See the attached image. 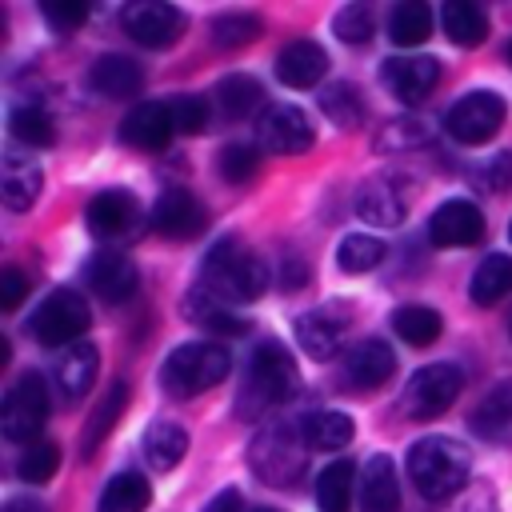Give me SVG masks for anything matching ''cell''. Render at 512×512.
<instances>
[{
    "label": "cell",
    "instance_id": "cell-41",
    "mask_svg": "<svg viewBox=\"0 0 512 512\" xmlns=\"http://www.w3.org/2000/svg\"><path fill=\"white\" fill-rule=\"evenodd\" d=\"M260 36V20L252 12H224L212 20V40L220 48H240V44H252Z\"/></svg>",
    "mask_w": 512,
    "mask_h": 512
},
{
    "label": "cell",
    "instance_id": "cell-7",
    "mask_svg": "<svg viewBox=\"0 0 512 512\" xmlns=\"http://www.w3.org/2000/svg\"><path fill=\"white\" fill-rule=\"evenodd\" d=\"M48 420V388L40 372H24L0 404V432L16 444H36L40 428Z\"/></svg>",
    "mask_w": 512,
    "mask_h": 512
},
{
    "label": "cell",
    "instance_id": "cell-15",
    "mask_svg": "<svg viewBox=\"0 0 512 512\" xmlns=\"http://www.w3.org/2000/svg\"><path fill=\"white\" fill-rule=\"evenodd\" d=\"M380 80H384V88L400 100V104H420L432 88H436V80H440V60L436 56H392V60H384L380 64Z\"/></svg>",
    "mask_w": 512,
    "mask_h": 512
},
{
    "label": "cell",
    "instance_id": "cell-46",
    "mask_svg": "<svg viewBox=\"0 0 512 512\" xmlns=\"http://www.w3.org/2000/svg\"><path fill=\"white\" fill-rule=\"evenodd\" d=\"M40 12H44V20H48V28L52 32H76L84 20H88V4H80V0H44L40 4Z\"/></svg>",
    "mask_w": 512,
    "mask_h": 512
},
{
    "label": "cell",
    "instance_id": "cell-55",
    "mask_svg": "<svg viewBox=\"0 0 512 512\" xmlns=\"http://www.w3.org/2000/svg\"><path fill=\"white\" fill-rule=\"evenodd\" d=\"M508 60H512V44H508Z\"/></svg>",
    "mask_w": 512,
    "mask_h": 512
},
{
    "label": "cell",
    "instance_id": "cell-40",
    "mask_svg": "<svg viewBox=\"0 0 512 512\" xmlns=\"http://www.w3.org/2000/svg\"><path fill=\"white\" fill-rule=\"evenodd\" d=\"M56 468H60V448H56L52 440L28 444V448L20 452V460H16V476H20L24 484H48V480L56 476Z\"/></svg>",
    "mask_w": 512,
    "mask_h": 512
},
{
    "label": "cell",
    "instance_id": "cell-39",
    "mask_svg": "<svg viewBox=\"0 0 512 512\" xmlns=\"http://www.w3.org/2000/svg\"><path fill=\"white\" fill-rule=\"evenodd\" d=\"M380 260H384V240H376V236H368V232H352V236H344L340 248H336L340 272H352V276L372 272Z\"/></svg>",
    "mask_w": 512,
    "mask_h": 512
},
{
    "label": "cell",
    "instance_id": "cell-51",
    "mask_svg": "<svg viewBox=\"0 0 512 512\" xmlns=\"http://www.w3.org/2000/svg\"><path fill=\"white\" fill-rule=\"evenodd\" d=\"M280 280H284V288H300V284L308 280L304 260H300V256H284V272H280Z\"/></svg>",
    "mask_w": 512,
    "mask_h": 512
},
{
    "label": "cell",
    "instance_id": "cell-34",
    "mask_svg": "<svg viewBox=\"0 0 512 512\" xmlns=\"http://www.w3.org/2000/svg\"><path fill=\"white\" fill-rule=\"evenodd\" d=\"M148 500H152L148 480H144L140 472H120V476H112V480L104 484L96 512H144Z\"/></svg>",
    "mask_w": 512,
    "mask_h": 512
},
{
    "label": "cell",
    "instance_id": "cell-38",
    "mask_svg": "<svg viewBox=\"0 0 512 512\" xmlns=\"http://www.w3.org/2000/svg\"><path fill=\"white\" fill-rule=\"evenodd\" d=\"M320 112L336 124V128H360L364 124V96L352 84H328L320 92Z\"/></svg>",
    "mask_w": 512,
    "mask_h": 512
},
{
    "label": "cell",
    "instance_id": "cell-16",
    "mask_svg": "<svg viewBox=\"0 0 512 512\" xmlns=\"http://www.w3.org/2000/svg\"><path fill=\"white\" fill-rule=\"evenodd\" d=\"M428 240L436 248H468L484 240V212L472 200H444L428 220Z\"/></svg>",
    "mask_w": 512,
    "mask_h": 512
},
{
    "label": "cell",
    "instance_id": "cell-23",
    "mask_svg": "<svg viewBox=\"0 0 512 512\" xmlns=\"http://www.w3.org/2000/svg\"><path fill=\"white\" fill-rule=\"evenodd\" d=\"M88 84H92L100 96H108V100H128V96L140 92L144 72H140L136 60H128V56H120V52H108V56H100V60L92 64Z\"/></svg>",
    "mask_w": 512,
    "mask_h": 512
},
{
    "label": "cell",
    "instance_id": "cell-13",
    "mask_svg": "<svg viewBox=\"0 0 512 512\" xmlns=\"http://www.w3.org/2000/svg\"><path fill=\"white\" fill-rule=\"evenodd\" d=\"M408 200H412V184L400 176H372L360 184L356 192V216L376 224V228H392L408 216Z\"/></svg>",
    "mask_w": 512,
    "mask_h": 512
},
{
    "label": "cell",
    "instance_id": "cell-4",
    "mask_svg": "<svg viewBox=\"0 0 512 512\" xmlns=\"http://www.w3.org/2000/svg\"><path fill=\"white\" fill-rule=\"evenodd\" d=\"M304 432L300 424H288V420H276V424H264L248 448V464L252 472L272 484V488H292L304 472Z\"/></svg>",
    "mask_w": 512,
    "mask_h": 512
},
{
    "label": "cell",
    "instance_id": "cell-5",
    "mask_svg": "<svg viewBox=\"0 0 512 512\" xmlns=\"http://www.w3.org/2000/svg\"><path fill=\"white\" fill-rule=\"evenodd\" d=\"M296 392H300V372H296V360L288 356V348L276 340L256 344V352L248 360L244 396L256 400V408H276V404H288Z\"/></svg>",
    "mask_w": 512,
    "mask_h": 512
},
{
    "label": "cell",
    "instance_id": "cell-18",
    "mask_svg": "<svg viewBox=\"0 0 512 512\" xmlns=\"http://www.w3.org/2000/svg\"><path fill=\"white\" fill-rule=\"evenodd\" d=\"M84 280H88V288H92L104 304H124V300L136 296L140 272H136V264H132L124 252H96V256L84 264Z\"/></svg>",
    "mask_w": 512,
    "mask_h": 512
},
{
    "label": "cell",
    "instance_id": "cell-19",
    "mask_svg": "<svg viewBox=\"0 0 512 512\" xmlns=\"http://www.w3.org/2000/svg\"><path fill=\"white\" fill-rule=\"evenodd\" d=\"M96 364H100V352H96V344H88V340H76V344L60 348V352L52 356V384H56V392H60L64 404H76V400L92 388Z\"/></svg>",
    "mask_w": 512,
    "mask_h": 512
},
{
    "label": "cell",
    "instance_id": "cell-56",
    "mask_svg": "<svg viewBox=\"0 0 512 512\" xmlns=\"http://www.w3.org/2000/svg\"><path fill=\"white\" fill-rule=\"evenodd\" d=\"M508 236H512V224H508Z\"/></svg>",
    "mask_w": 512,
    "mask_h": 512
},
{
    "label": "cell",
    "instance_id": "cell-42",
    "mask_svg": "<svg viewBox=\"0 0 512 512\" xmlns=\"http://www.w3.org/2000/svg\"><path fill=\"white\" fill-rule=\"evenodd\" d=\"M216 168L228 184H248L260 172V152L252 144H224L216 156Z\"/></svg>",
    "mask_w": 512,
    "mask_h": 512
},
{
    "label": "cell",
    "instance_id": "cell-28",
    "mask_svg": "<svg viewBox=\"0 0 512 512\" xmlns=\"http://www.w3.org/2000/svg\"><path fill=\"white\" fill-rule=\"evenodd\" d=\"M440 24H444V36L460 48H476L488 40V16L480 4L472 0H452L440 8Z\"/></svg>",
    "mask_w": 512,
    "mask_h": 512
},
{
    "label": "cell",
    "instance_id": "cell-8",
    "mask_svg": "<svg viewBox=\"0 0 512 512\" xmlns=\"http://www.w3.org/2000/svg\"><path fill=\"white\" fill-rule=\"evenodd\" d=\"M460 388H464V372L456 364H424L404 384L400 408L412 420H432V416H440V412H448L456 404Z\"/></svg>",
    "mask_w": 512,
    "mask_h": 512
},
{
    "label": "cell",
    "instance_id": "cell-22",
    "mask_svg": "<svg viewBox=\"0 0 512 512\" xmlns=\"http://www.w3.org/2000/svg\"><path fill=\"white\" fill-rule=\"evenodd\" d=\"M328 72V52L316 40H292L276 56V80L288 88H316Z\"/></svg>",
    "mask_w": 512,
    "mask_h": 512
},
{
    "label": "cell",
    "instance_id": "cell-36",
    "mask_svg": "<svg viewBox=\"0 0 512 512\" xmlns=\"http://www.w3.org/2000/svg\"><path fill=\"white\" fill-rule=\"evenodd\" d=\"M8 132L24 148H48L56 140V124L40 104H16L8 112Z\"/></svg>",
    "mask_w": 512,
    "mask_h": 512
},
{
    "label": "cell",
    "instance_id": "cell-37",
    "mask_svg": "<svg viewBox=\"0 0 512 512\" xmlns=\"http://www.w3.org/2000/svg\"><path fill=\"white\" fill-rule=\"evenodd\" d=\"M388 36L400 48H420L432 36V12L428 4H396L388 16Z\"/></svg>",
    "mask_w": 512,
    "mask_h": 512
},
{
    "label": "cell",
    "instance_id": "cell-47",
    "mask_svg": "<svg viewBox=\"0 0 512 512\" xmlns=\"http://www.w3.org/2000/svg\"><path fill=\"white\" fill-rule=\"evenodd\" d=\"M476 184L480 188H492V192H508L512 188V152H500L484 164V172H476Z\"/></svg>",
    "mask_w": 512,
    "mask_h": 512
},
{
    "label": "cell",
    "instance_id": "cell-30",
    "mask_svg": "<svg viewBox=\"0 0 512 512\" xmlns=\"http://www.w3.org/2000/svg\"><path fill=\"white\" fill-rule=\"evenodd\" d=\"M216 108H220V116L224 120H248V116H256L260 108H264V88H260V80H252V76H224L220 84H216Z\"/></svg>",
    "mask_w": 512,
    "mask_h": 512
},
{
    "label": "cell",
    "instance_id": "cell-11",
    "mask_svg": "<svg viewBox=\"0 0 512 512\" xmlns=\"http://www.w3.org/2000/svg\"><path fill=\"white\" fill-rule=\"evenodd\" d=\"M256 136L276 156H300V152H308L316 144L312 120L296 104H272V108H264V116L256 124Z\"/></svg>",
    "mask_w": 512,
    "mask_h": 512
},
{
    "label": "cell",
    "instance_id": "cell-45",
    "mask_svg": "<svg viewBox=\"0 0 512 512\" xmlns=\"http://www.w3.org/2000/svg\"><path fill=\"white\" fill-rule=\"evenodd\" d=\"M168 112H172L176 136H196L208 124V104L200 96H168Z\"/></svg>",
    "mask_w": 512,
    "mask_h": 512
},
{
    "label": "cell",
    "instance_id": "cell-32",
    "mask_svg": "<svg viewBox=\"0 0 512 512\" xmlns=\"http://www.w3.org/2000/svg\"><path fill=\"white\" fill-rule=\"evenodd\" d=\"M124 400H128V384L124 380H112L108 384V392L96 400V408H92V416H88V424H84V432H80V448H84V460L96 452V444L112 432V424L120 420V412H124Z\"/></svg>",
    "mask_w": 512,
    "mask_h": 512
},
{
    "label": "cell",
    "instance_id": "cell-53",
    "mask_svg": "<svg viewBox=\"0 0 512 512\" xmlns=\"http://www.w3.org/2000/svg\"><path fill=\"white\" fill-rule=\"evenodd\" d=\"M248 512H280V508H268V504H256V508H248Z\"/></svg>",
    "mask_w": 512,
    "mask_h": 512
},
{
    "label": "cell",
    "instance_id": "cell-31",
    "mask_svg": "<svg viewBox=\"0 0 512 512\" xmlns=\"http://www.w3.org/2000/svg\"><path fill=\"white\" fill-rule=\"evenodd\" d=\"M140 452H144L148 468L172 472V468L184 460V452H188V436H184V428H176V424H168V420H156V424H148Z\"/></svg>",
    "mask_w": 512,
    "mask_h": 512
},
{
    "label": "cell",
    "instance_id": "cell-54",
    "mask_svg": "<svg viewBox=\"0 0 512 512\" xmlns=\"http://www.w3.org/2000/svg\"><path fill=\"white\" fill-rule=\"evenodd\" d=\"M508 336H512V316H508Z\"/></svg>",
    "mask_w": 512,
    "mask_h": 512
},
{
    "label": "cell",
    "instance_id": "cell-12",
    "mask_svg": "<svg viewBox=\"0 0 512 512\" xmlns=\"http://www.w3.org/2000/svg\"><path fill=\"white\" fill-rule=\"evenodd\" d=\"M152 228L164 240H196L208 228V212L188 188H164L152 204Z\"/></svg>",
    "mask_w": 512,
    "mask_h": 512
},
{
    "label": "cell",
    "instance_id": "cell-26",
    "mask_svg": "<svg viewBox=\"0 0 512 512\" xmlns=\"http://www.w3.org/2000/svg\"><path fill=\"white\" fill-rule=\"evenodd\" d=\"M472 432L484 440L512 436V380H500L484 392V400L472 408Z\"/></svg>",
    "mask_w": 512,
    "mask_h": 512
},
{
    "label": "cell",
    "instance_id": "cell-49",
    "mask_svg": "<svg viewBox=\"0 0 512 512\" xmlns=\"http://www.w3.org/2000/svg\"><path fill=\"white\" fill-rule=\"evenodd\" d=\"M392 132H400V136H380V148H412V144L424 140V128L412 124V120H396Z\"/></svg>",
    "mask_w": 512,
    "mask_h": 512
},
{
    "label": "cell",
    "instance_id": "cell-50",
    "mask_svg": "<svg viewBox=\"0 0 512 512\" xmlns=\"http://www.w3.org/2000/svg\"><path fill=\"white\" fill-rule=\"evenodd\" d=\"M204 512H248V508H244V496H240L236 488H224V492H216V496L204 504Z\"/></svg>",
    "mask_w": 512,
    "mask_h": 512
},
{
    "label": "cell",
    "instance_id": "cell-43",
    "mask_svg": "<svg viewBox=\"0 0 512 512\" xmlns=\"http://www.w3.org/2000/svg\"><path fill=\"white\" fill-rule=\"evenodd\" d=\"M188 312H192L208 332H224V336H240V332H244V320L232 316L224 304H216L208 292H196V300H188Z\"/></svg>",
    "mask_w": 512,
    "mask_h": 512
},
{
    "label": "cell",
    "instance_id": "cell-24",
    "mask_svg": "<svg viewBox=\"0 0 512 512\" xmlns=\"http://www.w3.org/2000/svg\"><path fill=\"white\" fill-rule=\"evenodd\" d=\"M132 224H136V200H132V192L108 188V192H100V196L88 204V228H92V236H100V240H116V236H124Z\"/></svg>",
    "mask_w": 512,
    "mask_h": 512
},
{
    "label": "cell",
    "instance_id": "cell-33",
    "mask_svg": "<svg viewBox=\"0 0 512 512\" xmlns=\"http://www.w3.org/2000/svg\"><path fill=\"white\" fill-rule=\"evenodd\" d=\"M392 328H396V336H400L404 344H412V348H428V344L440 340L444 320H440V312L428 308V304H404V308L392 312Z\"/></svg>",
    "mask_w": 512,
    "mask_h": 512
},
{
    "label": "cell",
    "instance_id": "cell-10",
    "mask_svg": "<svg viewBox=\"0 0 512 512\" xmlns=\"http://www.w3.org/2000/svg\"><path fill=\"white\" fill-rule=\"evenodd\" d=\"M504 116H508L504 96L484 88V92H468V96H460V100L448 108L444 128H448V136H452L456 144H488V140L500 132Z\"/></svg>",
    "mask_w": 512,
    "mask_h": 512
},
{
    "label": "cell",
    "instance_id": "cell-48",
    "mask_svg": "<svg viewBox=\"0 0 512 512\" xmlns=\"http://www.w3.org/2000/svg\"><path fill=\"white\" fill-rule=\"evenodd\" d=\"M24 292H28V276L8 264V268L0 272V308H16V304L24 300Z\"/></svg>",
    "mask_w": 512,
    "mask_h": 512
},
{
    "label": "cell",
    "instance_id": "cell-21",
    "mask_svg": "<svg viewBox=\"0 0 512 512\" xmlns=\"http://www.w3.org/2000/svg\"><path fill=\"white\" fill-rule=\"evenodd\" d=\"M40 164L32 156H24L20 148H8L4 152V164H0V200L8 212H28L40 196Z\"/></svg>",
    "mask_w": 512,
    "mask_h": 512
},
{
    "label": "cell",
    "instance_id": "cell-2",
    "mask_svg": "<svg viewBox=\"0 0 512 512\" xmlns=\"http://www.w3.org/2000/svg\"><path fill=\"white\" fill-rule=\"evenodd\" d=\"M472 472V452L452 436H424L408 448V476L416 492L432 504L452 500Z\"/></svg>",
    "mask_w": 512,
    "mask_h": 512
},
{
    "label": "cell",
    "instance_id": "cell-1",
    "mask_svg": "<svg viewBox=\"0 0 512 512\" xmlns=\"http://www.w3.org/2000/svg\"><path fill=\"white\" fill-rule=\"evenodd\" d=\"M200 292H208L216 304H252L268 292V264L236 236H228L204 256Z\"/></svg>",
    "mask_w": 512,
    "mask_h": 512
},
{
    "label": "cell",
    "instance_id": "cell-25",
    "mask_svg": "<svg viewBox=\"0 0 512 512\" xmlns=\"http://www.w3.org/2000/svg\"><path fill=\"white\" fill-rule=\"evenodd\" d=\"M400 508V480H396V464L380 452L364 464L360 476V512H396Z\"/></svg>",
    "mask_w": 512,
    "mask_h": 512
},
{
    "label": "cell",
    "instance_id": "cell-44",
    "mask_svg": "<svg viewBox=\"0 0 512 512\" xmlns=\"http://www.w3.org/2000/svg\"><path fill=\"white\" fill-rule=\"evenodd\" d=\"M332 28H336V36H340L344 44H368L376 20H372V8H368V4H348V8L336 12Z\"/></svg>",
    "mask_w": 512,
    "mask_h": 512
},
{
    "label": "cell",
    "instance_id": "cell-35",
    "mask_svg": "<svg viewBox=\"0 0 512 512\" xmlns=\"http://www.w3.org/2000/svg\"><path fill=\"white\" fill-rule=\"evenodd\" d=\"M352 480H356L352 460L324 464L320 476H316V504H320V512H348V504H352Z\"/></svg>",
    "mask_w": 512,
    "mask_h": 512
},
{
    "label": "cell",
    "instance_id": "cell-27",
    "mask_svg": "<svg viewBox=\"0 0 512 512\" xmlns=\"http://www.w3.org/2000/svg\"><path fill=\"white\" fill-rule=\"evenodd\" d=\"M300 432H304V444L316 448V452H336V448H348L352 444V416L344 412H332V408H320V412H308L300 420Z\"/></svg>",
    "mask_w": 512,
    "mask_h": 512
},
{
    "label": "cell",
    "instance_id": "cell-14",
    "mask_svg": "<svg viewBox=\"0 0 512 512\" xmlns=\"http://www.w3.org/2000/svg\"><path fill=\"white\" fill-rule=\"evenodd\" d=\"M124 32L144 48H168L184 32V12L160 0H136L124 8Z\"/></svg>",
    "mask_w": 512,
    "mask_h": 512
},
{
    "label": "cell",
    "instance_id": "cell-17",
    "mask_svg": "<svg viewBox=\"0 0 512 512\" xmlns=\"http://www.w3.org/2000/svg\"><path fill=\"white\" fill-rule=\"evenodd\" d=\"M172 136H176V128H172L168 100H140L120 120V140L140 148V152H160Z\"/></svg>",
    "mask_w": 512,
    "mask_h": 512
},
{
    "label": "cell",
    "instance_id": "cell-29",
    "mask_svg": "<svg viewBox=\"0 0 512 512\" xmlns=\"http://www.w3.org/2000/svg\"><path fill=\"white\" fill-rule=\"evenodd\" d=\"M508 292H512V256H504V252L484 256L480 268H476L472 280H468V296H472V304L492 308V304L504 300Z\"/></svg>",
    "mask_w": 512,
    "mask_h": 512
},
{
    "label": "cell",
    "instance_id": "cell-3",
    "mask_svg": "<svg viewBox=\"0 0 512 512\" xmlns=\"http://www.w3.org/2000/svg\"><path fill=\"white\" fill-rule=\"evenodd\" d=\"M228 368H232V356L224 344L192 340V344H180L168 352V360L160 364V388L172 400H188V396L216 388L228 376Z\"/></svg>",
    "mask_w": 512,
    "mask_h": 512
},
{
    "label": "cell",
    "instance_id": "cell-6",
    "mask_svg": "<svg viewBox=\"0 0 512 512\" xmlns=\"http://www.w3.org/2000/svg\"><path fill=\"white\" fill-rule=\"evenodd\" d=\"M88 324H92L88 300L72 288H56L36 304V312L28 320V332L48 348H68L88 332Z\"/></svg>",
    "mask_w": 512,
    "mask_h": 512
},
{
    "label": "cell",
    "instance_id": "cell-9",
    "mask_svg": "<svg viewBox=\"0 0 512 512\" xmlns=\"http://www.w3.org/2000/svg\"><path fill=\"white\" fill-rule=\"evenodd\" d=\"M352 328V308L340 300H328L320 308H308L296 316V344L312 356V360H332L344 356V340Z\"/></svg>",
    "mask_w": 512,
    "mask_h": 512
},
{
    "label": "cell",
    "instance_id": "cell-20",
    "mask_svg": "<svg viewBox=\"0 0 512 512\" xmlns=\"http://www.w3.org/2000/svg\"><path fill=\"white\" fill-rule=\"evenodd\" d=\"M392 372H396V356H392V348H388L384 340H376V336L352 344V348L344 352V364H340V380L352 384V388H360V392L380 388Z\"/></svg>",
    "mask_w": 512,
    "mask_h": 512
},
{
    "label": "cell",
    "instance_id": "cell-52",
    "mask_svg": "<svg viewBox=\"0 0 512 512\" xmlns=\"http://www.w3.org/2000/svg\"><path fill=\"white\" fill-rule=\"evenodd\" d=\"M0 512H48V508L40 500H32V496H12V500H4Z\"/></svg>",
    "mask_w": 512,
    "mask_h": 512
}]
</instances>
